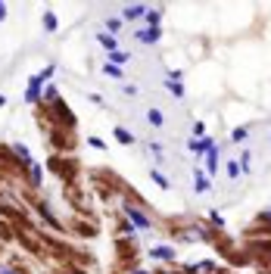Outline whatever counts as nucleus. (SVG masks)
<instances>
[{"instance_id":"obj_28","label":"nucleus","mask_w":271,"mask_h":274,"mask_svg":"<svg viewBox=\"0 0 271 274\" xmlns=\"http://www.w3.org/2000/svg\"><path fill=\"white\" fill-rule=\"evenodd\" d=\"M88 143H90V147H94V150H106V143L100 140V137H88Z\"/></svg>"},{"instance_id":"obj_14","label":"nucleus","mask_w":271,"mask_h":274,"mask_svg":"<svg viewBox=\"0 0 271 274\" xmlns=\"http://www.w3.org/2000/svg\"><path fill=\"white\" fill-rule=\"evenodd\" d=\"M147 28H159V22H162V10H147Z\"/></svg>"},{"instance_id":"obj_13","label":"nucleus","mask_w":271,"mask_h":274,"mask_svg":"<svg viewBox=\"0 0 271 274\" xmlns=\"http://www.w3.org/2000/svg\"><path fill=\"white\" fill-rule=\"evenodd\" d=\"M147 122L153 125V128H162V125H165V115H162V109H147Z\"/></svg>"},{"instance_id":"obj_26","label":"nucleus","mask_w":271,"mask_h":274,"mask_svg":"<svg viewBox=\"0 0 271 274\" xmlns=\"http://www.w3.org/2000/svg\"><path fill=\"white\" fill-rule=\"evenodd\" d=\"M193 137H206V125L203 122H193Z\"/></svg>"},{"instance_id":"obj_23","label":"nucleus","mask_w":271,"mask_h":274,"mask_svg":"<svg viewBox=\"0 0 271 274\" xmlns=\"http://www.w3.org/2000/svg\"><path fill=\"white\" fill-rule=\"evenodd\" d=\"M247 137H249L247 128H234V131H231V143H243Z\"/></svg>"},{"instance_id":"obj_17","label":"nucleus","mask_w":271,"mask_h":274,"mask_svg":"<svg viewBox=\"0 0 271 274\" xmlns=\"http://www.w3.org/2000/svg\"><path fill=\"white\" fill-rule=\"evenodd\" d=\"M103 75H109V78H118V81H122V78H125V72H122V66H113V63H106V66H103Z\"/></svg>"},{"instance_id":"obj_10","label":"nucleus","mask_w":271,"mask_h":274,"mask_svg":"<svg viewBox=\"0 0 271 274\" xmlns=\"http://www.w3.org/2000/svg\"><path fill=\"white\" fill-rule=\"evenodd\" d=\"M159 38H162V31H159V28H143V31H137V41H140V44H159Z\"/></svg>"},{"instance_id":"obj_25","label":"nucleus","mask_w":271,"mask_h":274,"mask_svg":"<svg viewBox=\"0 0 271 274\" xmlns=\"http://www.w3.org/2000/svg\"><path fill=\"white\" fill-rule=\"evenodd\" d=\"M75 230H78L81 237H94V234H97V228H94V225H75Z\"/></svg>"},{"instance_id":"obj_21","label":"nucleus","mask_w":271,"mask_h":274,"mask_svg":"<svg viewBox=\"0 0 271 274\" xmlns=\"http://www.w3.org/2000/svg\"><path fill=\"white\" fill-rule=\"evenodd\" d=\"M165 88H168L172 97H184V84L181 81H165Z\"/></svg>"},{"instance_id":"obj_6","label":"nucleus","mask_w":271,"mask_h":274,"mask_svg":"<svg viewBox=\"0 0 271 274\" xmlns=\"http://www.w3.org/2000/svg\"><path fill=\"white\" fill-rule=\"evenodd\" d=\"M28 184H31V190H38V187L44 184V165H41V162H35V165L28 168Z\"/></svg>"},{"instance_id":"obj_5","label":"nucleus","mask_w":271,"mask_h":274,"mask_svg":"<svg viewBox=\"0 0 271 274\" xmlns=\"http://www.w3.org/2000/svg\"><path fill=\"white\" fill-rule=\"evenodd\" d=\"M193 190H197V193H209V190H212L209 175H206L203 168H197V165H193Z\"/></svg>"},{"instance_id":"obj_9","label":"nucleus","mask_w":271,"mask_h":274,"mask_svg":"<svg viewBox=\"0 0 271 274\" xmlns=\"http://www.w3.org/2000/svg\"><path fill=\"white\" fill-rule=\"evenodd\" d=\"M150 255H153V259H162V262H172L175 265V246H153V250H150Z\"/></svg>"},{"instance_id":"obj_16","label":"nucleus","mask_w":271,"mask_h":274,"mask_svg":"<svg viewBox=\"0 0 271 274\" xmlns=\"http://www.w3.org/2000/svg\"><path fill=\"white\" fill-rule=\"evenodd\" d=\"M128 59H131V53H128V50H115V53H109V63H113V66H118V63H128Z\"/></svg>"},{"instance_id":"obj_1","label":"nucleus","mask_w":271,"mask_h":274,"mask_svg":"<svg viewBox=\"0 0 271 274\" xmlns=\"http://www.w3.org/2000/svg\"><path fill=\"white\" fill-rule=\"evenodd\" d=\"M122 212H125V218H128L137 230H150V228H153V221H150V215H143L140 206H134V203H128V200H122Z\"/></svg>"},{"instance_id":"obj_24","label":"nucleus","mask_w":271,"mask_h":274,"mask_svg":"<svg viewBox=\"0 0 271 274\" xmlns=\"http://www.w3.org/2000/svg\"><path fill=\"white\" fill-rule=\"evenodd\" d=\"M209 221H212L215 228H222V230H225V215H222L218 209H209Z\"/></svg>"},{"instance_id":"obj_7","label":"nucleus","mask_w":271,"mask_h":274,"mask_svg":"<svg viewBox=\"0 0 271 274\" xmlns=\"http://www.w3.org/2000/svg\"><path fill=\"white\" fill-rule=\"evenodd\" d=\"M143 16H147V6H143V3H134V6H125V10H122V19H125V22L143 19Z\"/></svg>"},{"instance_id":"obj_29","label":"nucleus","mask_w":271,"mask_h":274,"mask_svg":"<svg viewBox=\"0 0 271 274\" xmlns=\"http://www.w3.org/2000/svg\"><path fill=\"white\" fill-rule=\"evenodd\" d=\"M88 100H90V103H97V106H103V97H100V93H88Z\"/></svg>"},{"instance_id":"obj_4","label":"nucleus","mask_w":271,"mask_h":274,"mask_svg":"<svg viewBox=\"0 0 271 274\" xmlns=\"http://www.w3.org/2000/svg\"><path fill=\"white\" fill-rule=\"evenodd\" d=\"M212 147H215L212 137H190V140H187V150L193 153V156H206Z\"/></svg>"},{"instance_id":"obj_32","label":"nucleus","mask_w":271,"mask_h":274,"mask_svg":"<svg viewBox=\"0 0 271 274\" xmlns=\"http://www.w3.org/2000/svg\"><path fill=\"white\" fill-rule=\"evenodd\" d=\"M0 106H6V97H3V93H0Z\"/></svg>"},{"instance_id":"obj_22","label":"nucleus","mask_w":271,"mask_h":274,"mask_svg":"<svg viewBox=\"0 0 271 274\" xmlns=\"http://www.w3.org/2000/svg\"><path fill=\"white\" fill-rule=\"evenodd\" d=\"M150 178H153V181H156L159 187H162V190H168V187H172V184H168V178L162 175V171H156V168H153V171H150Z\"/></svg>"},{"instance_id":"obj_19","label":"nucleus","mask_w":271,"mask_h":274,"mask_svg":"<svg viewBox=\"0 0 271 274\" xmlns=\"http://www.w3.org/2000/svg\"><path fill=\"white\" fill-rule=\"evenodd\" d=\"M237 162H240V171H247V175H249V168H252V165H249V162H252V153H249V150H243Z\"/></svg>"},{"instance_id":"obj_31","label":"nucleus","mask_w":271,"mask_h":274,"mask_svg":"<svg viewBox=\"0 0 271 274\" xmlns=\"http://www.w3.org/2000/svg\"><path fill=\"white\" fill-rule=\"evenodd\" d=\"M3 19H6V3L0 0V22H3Z\"/></svg>"},{"instance_id":"obj_33","label":"nucleus","mask_w":271,"mask_h":274,"mask_svg":"<svg viewBox=\"0 0 271 274\" xmlns=\"http://www.w3.org/2000/svg\"><path fill=\"white\" fill-rule=\"evenodd\" d=\"M134 274H150V271H134Z\"/></svg>"},{"instance_id":"obj_3","label":"nucleus","mask_w":271,"mask_h":274,"mask_svg":"<svg viewBox=\"0 0 271 274\" xmlns=\"http://www.w3.org/2000/svg\"><path fill=\"white\" fill-rule=\"evenodd\" d=\"M38 218H41V225L50 228V230H56V234H66V228H63V221H59L53 212H50V206L47 203H38Z\"/></svg>"},{"instance_id":"obj_27","label":"nucleus","mask_w":271,"mask_h":274,"mask_svg":"<svg viewBox=\"0 0 271 274\" xmlns=\"http://www.w3.org/2000/svg\"><path fill=\"white\" fill-rule=\"evenodd\" d=\"M122 93H125V97H137V84H125Z\"/></svg>"},{"instance_id":"obj_20","label":"nucleus","mask_w":271,"mask_h":274,"mask_svg":"<svg viewBox=\"0 0 271 274\" xmlns=\"http://www.w3.org/2000/svg\"><path fill=\"white\" fill-rule=\"evenodd\" d=\"M240 175H243V171H240V162L231 159V162H227V178H231V181H237Z\"/></svg>"},{"instance_id":"obj_11","label":"nucleus","mask_w":271,"mask_h":274,"mask_svg":"<svg viewBox=\"0 0 271 274\" xmlns=\"http://www.w3.org/2000/svg\"><path fill=\"white\" fill-rule=\"evenodd\" d=\"M113 137H115V140H118V143H122V147H131V143H134V140H137V137H134V134L128 131V128H122V125H118V128H115V131H113Z\"/></svg>"},{"instance_id":"obj_8","label":"nucleus","mask_w":271,"mask_h":274,"mask_svg":"<svg viewBox=\"0 0 271 274\" xmlns=\"http://www.w3.org/2000/svg\"><path fill=\"white\" fill-rule=\"evenodd\" d=\"M97 41H100V47H103L106 53H115V50H122V47H118V38H115V34H109V31L97 34Z\"/></svg>"},{"instance_id":"obj_30","label":"nucleus","mask_w":271,"mask_h":274,"mask_svg":"<svg viewBox=\"0 0 271 274\" xmlns=\"http://www.w3.org/2000/svg\"><path fill=\"white\" fill-rule=\"evenodd\" d=\"M0 274H19V271H13L10 265H0Z\"/></svg>"},{"instance_id":"obj_15","label":"nucleus","mask_w":271,"mask_h":274,"mask_svg":"<svg viewBox=\"0 0 271 274\" xmlns=\"http://www.w3.org/2000/svg\"><path fill=\"white\" fill-rule=\"evenodd\" d=\"M122 25H125V19H118V16H109V19H106V31H109V34H118V31H122Z\"/></svg>"},{"instance_id":"obj_12","label":"nucleus","mask_w":271,"mask_h":274,"mask_svg":"<svg viewBox=\"0 0 271 274\" xmlns=\"http://www.w3.org/2000/svg\"><path fill=\"white\" fill-rule=\"evenodd\" d=\"M215 171H218V147L206 153V175H215Z\"/></svg>"},{"instance_id":"obj_18","label":"nucleus","mask_w":271,"mask_h":274,"mask_svg":"<svg viewBox=\"0 0 271 274\" xmlns=\"http://www.w3.org/2000/svg\"><path fill=\"white\" fill-rule=\"evenodd\" d=\"M41 22H44V28H47V31H56V28H59L56 13H44V19H41Z\"/></svg>"},{"instance_id":"obj_2","label":"nucleus","mask_w":271,"mask_h":274,"mask_svg":"<svg viewBox=\"0 0 271 274\" xmlns=\"http://www.w3.org/2000/svg\"><path fill=\"white\" fill-rule=\"evenodd\" d=\"M44 78H41V72H35L28 78V88H25V103H31V106H35V103H41V97H44Z\"/></svg>"}]
</instances>
